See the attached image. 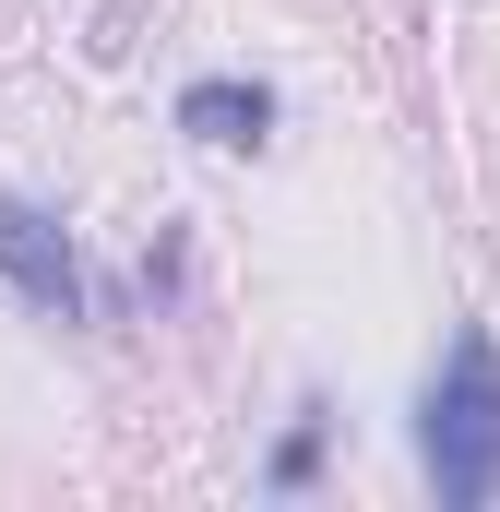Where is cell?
I'll return each mask as SVG.
<instances>
[{
  "label": "cell",
  "mask_w": 500,
  "mask_h": 512,
  "mask_svg": "<svg viewBox=\"0 0 500 512\" xmlns=\"http://www.w3.org/2000/svg\"><path fill=\"white\" fill-rule=\"evenodd\" d=\"M417 465H429L441 512H489L500 501V346L477 322L441 346V370L417 393Z\"/></svg>",
  "instance_id": "1"
},
{
  "label": "cell",
  "mask_w": 500,
  "mask_h": 512,
  "mask_svg": "<svg viewBox=\"0 0 500 512\" xmlns=\"http://www.w3.org/2000/svg\"><path fill=\"white\" fill-rule=\"evenodd\" d=\"M0 274H12V298H24V310L84 322V262H72V239H60V215H48V203H24V191H0Z\"/></svg>",
  "instance_id": "2"
},
{
  "label": "cell",
  "mask_w": 500,
  "mask_h": 512,
  "mask_svg": "<svg viewBox=\"0 0 500 512\" xmlns=\"http://www.w3.org/2000/svg\"><path fill=\"white\" fill-rule=\"evenodd\" d=\"M179 131H191V143H215V155H250V143L274 131V96L239 84V72H203V84L179 96Z\"/></svg>",
  "instance_id": "3"
},
{
  "label": "cell",
  "mask_w": 500,
  "mask_h": 512,
  "mask_svg": "<svg viewBox=\"0 0 500 512\" xmlns=\"http://www.w3.org/2000/svg\"><path fill=\"white\" fill-rule=\"evenodd\" d=\"M322 477V405H298V429L274 441V465H262V489H310Z\"/></svg>",
  "instance_id": "4"
}]
</instances>
